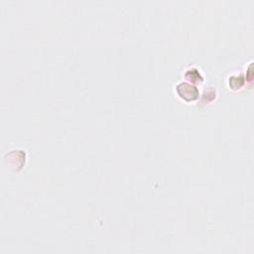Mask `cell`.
I'll return each instance as SVG.
<instances>
[{
	"instance_id": "cell-1",
	"label": "cell",
	"mask_w": 254,
	"mask_h": 254,
	"mask_svg": "<svg viewBox=\"0 0 254 254\" xmlns=\"http://www.w3.org/2000/svg\"><path fill=\"white\" fill-rule=\"evenodd\" d=\"M177 92L183 99L187 101H192L198 96L197 88L188 82L179 83L177 85Z\"/></svg>"
}]
</instances>
